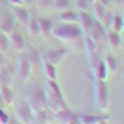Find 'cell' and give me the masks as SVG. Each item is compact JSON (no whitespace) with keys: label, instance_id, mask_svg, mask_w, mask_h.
I'll list each match as a JSON object with an SVG mask.
<instances>
[{"label":"cell","instance_id":"1","mask_svg":"<svg viewBox=\"0 0 124 124\" xmlns=\"http://www.w3.org/2000/svg\"><path fill=\"white\" fill-rule=\"evenodd\" d=\"M52 36H55L57 40L64 41L67 45L78 46L79 52H83V48H85V31L76 23H62V24L55 26L52 31Z\"/></svg>","mask_w":124,"mask_h":124},{"label":"cell","instance_id":"2","mask_svg":"<svg viewBox=\"0 0 124 124\" xmlns=\"http://www.w3.org/2000/svg\"><path fill=\"white\" fill-rule=\"evenodd\" d=\"M93 91H95V103L102 112H107L110 107V90L107 86V81L93 78Z\"/></svg>","mask_w":124,"mask_h":124},{"label":"cell","instance_id":"3","mask_svg":"<svg viewBox=\"0 0 124 124\" xmlns=\"http://www.w3.org/2000/svg\"><path fill=\"white\" fill-rule=\"evenodd\" d=\"M26 100L28 103L31 105V108H33V112H40L41 108L46 107V90L40 85H33L29 86L28 90V95H26Z\"/></svg>","mask_w":124,"mask_h":124},{"label":"cell","instance_id":"4","mask_svg":"<svg viewBox=\"0 0 124 124\" xmlns=\"http://www.w3.org/2000/svg\"><path fill=\"white\" fill-rule=\"evenodd\" d=\"M69 54H71V48H66V46H59V48H46V50L41 52L43 60H48V62H52V64H55V66H59Z\"/></svg>","mask_w":124,"mask_h":124},{"label":"cell","instance_id":"5","mask_svg":"<svg viewBox=\"0 0 124 124\" xmlns=\"http://www.w3.org/2000/svg\"><path fill=\"white\" fill-rule=\"evenodd\" d=\"M33 69H35V66L31 64V60L28 59V55L23 52L17 57V74H19V79L23 83H26L31 78V74H33Z\"/></svg>","mask_w":124,"mask_h":124},{"label":"cell","instance_id":"6","mask_svg":"<svg viewBox=\"0 0 124 124\" xmlns=\"http://www.w3.org/2000/svg\"><path fill=\"white\" fill-rule=\"evenodd\" d=\"M16 114H17V119L23 124H31L35 121V112H33V108H31V105L28 103L26 98L17 102V105H16Z\"/></svg>","mask_w":124,"mask_h":124},{"label":"cell","instance_id":"7","mask_svg":"<svg viewBox=\"0 0 124 124\" xmlns=\"http://www.w3.org/2000/svg\"><path fill=\"white\" fill-rule=\"evenodd\" d=\"M93 41H97L98 45H102L103 41H105V36H107V29H105V26L100 23V21H97L95 19V23H93V28L86 33Z\"/></svg>","mask_w":124,"mask_h":124},{"label":"cell","instance_id":"8","mask_svg":"<svg viewBox=\"0 0 124 124\" xmlns=\"http://www.w3.org/2000/svg\"><path fill=\"white\" fill-rule=\"evenodd\" d=\"M9 41H10V48L17 50V52H24V48H26V38L23 36L21 31L14 29L12 33L9 35Z\"/></svg>","mask_w":124,"mask_h":124},{"label":"cell","instance_id":"9","mask_svg":"<svg viewBox=\"0 0 124 124\" xmlns=\"http://www.w3.org/2000/svg\"><path fill=\"white\" fill-rule=\"evenodd\" d=\"M12 16H14L16 23L23 24L24 28H26V24H28V23H29V19H31V12H29V9H28V7H24V5L12 7Z\"/></svg>","mask_w":124,"mask_h":124},{"label":"cell","instance_id":"10","mask_svg":"<svg viewBox=\"0 0 124 124\" xmlns=\"http://www.w3.org/2000/svg\"><path fill=\"white\" fill-rule=\"evenodd\" d=\"M79 14V19H78V24L81 26V29L85 31V35L93 28V23H95V17H93L91 10H78Z\"/></svg>","mask_w":124,"mask_h":124},{"label":"cell","instance_id":"11","mask_svg":"<svg viewBox=\"0 0 124 124\" xmlns=\"http://www.w3.org/2000/svg\"><path fill=\"white\" fill-rule=\"evenodd\" d=\"M16 24H17V23H16V19H14L12 14L5 12V14L0 16V31H2V33L10 35L12 31L16 29Z\"/></svg>","mask_w":124,"mask_h":124},{"label":"cell","instance_id":"12","mask_svg":"<svg viewBox=\"0 0 124 124\" xmlns=\"http://www.w3.org/2000/svg\"><path fill=\"white\" fill-rule=\"evenodd\" d=\"M79 121H81V124H98L102 121H108V114L107 112H100V114L83 112V114H79Z\"/></svg>","mask_w":124,"mask_h":124},{"label":"cell","instance_id":"13","mask_svg":"<svg viewBox=\"0 0 124 124\" xmlns=\"http://www.w3.org/2000/svg\"><path fill=\"white\" fill-rule=\"evenodd\" d=\"M38 24H40V31H41V38H48L55 28V24L50 17H38Z\"/></svg>","mask_w":124,"mask_h":124},{"label":"cell","instance_id":"14","mask_svg":"<svg viewBox=\"0 0 124 124\" xmlns=\"http://www.w3.org/2000/svg\"><path fill=\"white\" fill-rule=\"evenodd\" d=\"M72 116H74V112L71 110L69 107H62V108H59L57 112H54V121L59 122V124H67Z\"/></svg>","mask_w":124,"mask_h":124},{"label":"cell","instance_id":"15","mask_svg":"<svg viewBox=\"0 0 124 124\" xmlns=\"http://www.w3.org/2000/svg\"><path fill=\"white\" fill-rule=\"evenodd\" d=\"M93 78L102 79V81H107V78H108V67H107V64H105L103 57L97 62V66L93 67Z\"/></svg>","mask_w":124,"mask_h":124},{"label":"cell","instance_id":"16","mask_svg":"<svg viewBox=\"0 0 124 124\" xmlns=\"http://www.w3.org/2000/svg\"><path fill=\"white\" fill-rule=\"evenodd\" d=\"M24 54L28 55V59L31 60V64H33V66L41 64V62H43V55H41V52L36 48V46H33V45H26Z\"/></svg>","mask_w":124,"mask_h":124},{"label":"cell","instance_id":"17","mask_svg":"<svg viewBox=\"0 0 124 124\" xmlns=\"http://www.w3.org/2000/svg\"><path fill=\"white\" fill-rule=\"evenodd\" d=\"M41 66H43V71H45V74H46V79L59 81V67H57L55 64H52V62H48V60H43Z\"/></svg>","mask_w":124,"mask_h":124},{"label":"cell","instance_id":"18","mask_svg":"<svg viewBox=\"0 0 124 124\" xmlns=\"http://www.w3.org/2000/svg\"><path fill=\"white\" fill-rule=\"evenodd\" d=\"M0 98L4 100L5 105H12L16 102V97H14V91H12L10 85H0Z\"/></svg>","mask_w":124,"mask_h":124},{"label":"cell","instance_id":"19","mask_svg":"<svg viewBox=\"0 0 124 124\" xmlns=\"http://www.w3.org/2000/svg\"><path fill=\"white\" fill-rule=\"evenodd\" d=\"M59 19L62 23H76L78 24L79 14H78V10H74V9H64V10L59 12Z\"/></svg>","mask_w":124,"mask_h":124},{"label":"cell","instance_id":"20","mask_svg":"<svg viewBox=\"0 0 124 124\" xmlns=\"http://www.w3.org/2000/svg\"><path fill=\"white\" fill-rule=\"evenodd\" d=\"M52 121H54V112L50 110V108H46V107L35 114V122L36 124H48Z\"/></svg>","mask_w":124,"mask_h":124},{"label":"cell","instance_id":"21","mask_svg":"<svg viewBox=\"0 0 124 124\" xmlns=\"http://www.w3.org/2000/svg\"><path fill=\"white\" fill-rule=\"evenodd\" d=\"M105 41L112 46V48H121L122 45V38H121V33L117 31H112V29H107V36H105Z\"/></svg>","mask_w":124,"mask_h":124},{"label":"cell","instance_id":"22","mask_svg":"<svg viewBox=\"0 0 124 124\" xmlns=\"http://www.w3.org/2000/svg\"><path fill=\"white\" fill-rule=\"evenodd\" d=\"M112 31H117V33H121V31L124 29V16L121 12H114L112 16V21H110V28Z\"/></svg>","mask_w":124,"mask_h":124},{"label":"cell","instance_id":"23","mask_svg":"<svg viewBox=\"0 0 124 124\" xmlns=\"http://www.w3.org/2000/svg\"><path fill=\"white\" fill-rule=\"evenodd\" d=\"M26 29H28V35H29V36H40V38H41V31H40V24H38V17H33V16H31L29 23L26 24Z\"/></svg>","mask_w":124,"mask_h":124},{"label":"cell","instance_id":"24","mask_svg":"<svg viewBox=\"0 0 124 124\" xmlns=\"http://www.w3.org/2000/svg\"><path fill=\"white\" fill-rule=\"evenodd\" d=\"M107 9H108V7H105L103 4H100L98 0H97V2H93V4H91V14H93V17H95L97 21H102V17L105 16Z\"/></svg>","mask_w":124,"mask_h":124},{"label":"cell","instance_id":"25","mask_svg":"<svg viewBox=\"0 0 124 124\" xmlns=\"http://www.w3.org/2000/svg\"><path fill=\"white\" fill-rule=\"evenodd\" d=\"M103 60H105V64H107V67H108V71H119V59L116 57V55H105L103 57Z\"/></svg>","mask_w":124,"mask_h":124},{"label":"cell","instance_id":"26","mask_svg":"<svg viewBox=\"0 0 124 124\" xmlns=\"http://www.w3.org/2000/svg\"><path fill=\"white\" fill-rule=\"evenodd\" d=\"M45 90H46V91H52V93H55V95H59V97H64V93H62V88H60L59 81L46 79V88H45Z\"/></svg>","mask_w":124,"mask_h":124},{"label":"cell","instance_id":"27","mask_svg":"<svg viewBox=\"0 0 124 124\" xmlns=\"http://www.w3.org/2000/svg\"><path fill=\"white\" fill-rule=\"evenodd\" d=\"M0 85H10V72L7 66L0 67Z\"/></svg>","mask_w":124,"mask_h":124},{"label":"cell","instance_id":"28","mask_svg":"<svg viewBox=\"0 0 124 124\" xmlns=\"http://www.w3.org/2000/svg\"><path fill=\"white\" fill-rule=\"evenodd\" d=\"M9 46H10L9 35H5V33H2V31H0V50H2V52H7Z\"/></svg>","mask_w":124,"mask_h":124},{"label":"cell","instance_id":"29","mask_svg":"<svg viewBox=\"0 0 124 124\" xmlns=\"http://www.w3.org/2000/svg\"><path fill=\"white\" fill-rule=\"evenodd\" d=\"M54 9H57V10L71 9V0H54Z\"/></svg>","mask_w":124,"mask_h":124},{"label":"cell","instance_id":"30","mask_svg":"<svg viewBox=\"0 0 124 124\" xmlns=\"http://www.w3.org/2000/svg\"><path fill=\"white\" fill-rule=\"evenodd\" d=\"M112 16H114V12L110 10V9H107V12H105V16H103V17H102V24L105 26V29H108V28H110V21H112Z\"/></svg>","mask_w":124,"mask_h":124},{"label":"cell","instance_id":"31","mask_svg":"<svg viewBox=\"0 0 124 124\" xmlns=\"http://www.w3.org/2000/svg\"><path fill=\"white\" fill-rule=\"evenodd\" d=\"M78 10H91V2L90 0H76Z\"/></svg>","mask_w":124,"mask_h":124},{"label":"cell","instance_id":"32","mask_svg":"<svg viewBox=\"0 0 124 124\" xmlns=\"http://www.w3.org/2000/svg\"><path fill=\"white\" fill-rule=\"evenodd\" d=\"M36 4L40 9H50L54 7V0H36Z\"/></svg>","mask_w":124,"mask_h":124},{"label":"cell","instance_id":"33","mask_svg":"<svg viewBox=\"0 0 124 124\" xmlns=\"http://www.w3.org/2000/svg\"><path fill=\"white\" fill-rule=\"evenodd\" d=\"M9 119H10V116L5 112V108H4V107H0V124H7Z\"/></svg>","mask_w":124,"mask_h":124},{"label":"cell","instance_id":"34","mask_svg":"<svg viewBox=\"0 0 124 124\" xmlns=\"http://www.w3.org/2000/svg\"><path fill=\"white\" fill-rule=\"evenodd\" d=\"M67 124H81V121H79V114L74 112V116L71 117V121H69Z\"/></svg>","mask_w":124,"mask_h":124},{"label":"cell","instance_id":"35","mask_svg":"<svg viewBox=\"0 0 124 124\" xmlns=\"http://www.w3.org/2000/svg\"><path fill=\"white\" fill-rule=\"evenodd\" d=\"M4 66H7V57H5V52L0 50V67H4Z\"/></svg>","mask_w":124,"mask_h":124},{"label":"cell","instance_id":"36","mask_svg":"<svg viewBox=\"0 0 124 124\" xmlns=\"http://www.w3.org/2000/svg\"><path fill=\"white\" fill-rule=\"evenodd\" d=\"M7 2H9L12 7H19V5H24V4H23V0H7Z\"/></svg>","mask_w":124,"mask_h":124},{"label":"cell","instance_id":"37","mask_svg":"<svg viewBox=\"0 0 124 124\" xmlns=\"http://www.w3.org/2000/svg\"><path fill=\"white\" fill-rule=\"evenodd\" d=\"M98 2H100V4H103L105 7H110V5H112V2H114V0H98Z\"/></svg>","mask_w":124,"mask_h":124},{"label":"cell","instance_id":"38","mask_svg":"<svg viewBox=\"0 0 124 124\" xmlns=\"http://www.w3.org/2000/svg\"><path fill=\"white\" fill-rule=\"evenodd\" d=\"M23 4H26V5H33L35 0H23Z\"/></svg>","mask_w":124,"mask_h":124},{"label":"cell","instance_id":"39","mask_svg":"<svg viewBox=\"0 0 124 124\" xmlns=\"http://www.w3.org/2000/svg\"><path fill=\"white\" fill-rule=\"evenodd\" d=\"M98 124H110L108 121H102V122H98Z\"/></svg>","mask_w":124,"mask_h":124},{"label":"cell","instance_id":"40","mask_svg":"<svg viewBox=\"0 0 124 124\" xmlns=\"http://www.w3.org/2000/svg\"><path fill=\"white\" fill-rule=\"evenodd\" d=\"M16 124H23V122H21V121H19V119H17V122H16Z\"/></svg>","mask_w":124,"mask_h":124},{"label":"cell","instance_id":"41","mask_svg":"<svg viewBox=\"0 0 124 124\" xmlns=\"http://www.w3.org/2000/svg\"><path fill=\"white\" fill-rule=\"evenodd\" d=\"M31 124H36V122H35V121H33V122H31Z\"/></svg>","mask_w":124,"mask_h":124},{"label":"cell","instance_id":"42","mask_svg":"<svg viewBox=\"0 0 124 124\" xmlns=\"http://www.w3.org/2000/svg\"><path fill=\"white\" fill-rule=\"evenodd\" d=\"M122 16H124V14H122Z\"/></svg>","mask_w":124,"mask_h":124}]
</instances>
